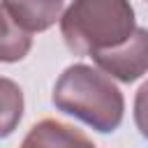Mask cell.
I'll return each mask as SVG.
<instances>
[{"mask_svg":"<svg viewBox=\"0 0 148 148\" xmlns=\"http://www.w3.org/2000/svg\"><path fill=\"white\" fill-rule=\"evenodd\" d=\"M9 16L28 32L49 30L62 14L65 0H2Z\"/></svg>","mask_w":148,"mask_h":148,"instance_id":"5b68a950","label":"cell"},{"mask_svg":"<svg viewBox=\"0 0 148 148\" xmlns=\"http://www.w3.org/2000/svg\"><path fill=\"white\" fill-rule=\"evenodd\" d=\"M23 118V90L12 79L0 76V139L9 136Z\"/></svg>","mask_w":148,"mask_h":148,"instance_id":"52a82bcc","label":"cell"},{"mask_svg":"<svg viewBox=\"0 0 148 148\" xmlns=\"http://www.w3.org/2000/svg\"><path fill=\"white\" fill-rule=\"evenodd\" d=\"M32 46V32L21 28L0 5V62H18Z\"/></svg>","mask_w":148,"mask_h":148,"instance_id":"8992f818","label":"cell"},{"mask_svg":"<svg viewBox=\"0 0 148 148\" xmlns=\"http://www.w3.org/2000/svg\"><path fill=\"white\" fill-rule=\"evenodd\" d=\"M134 123L143 139H148V81L136 90L134 97Z\"/></svg>","mask_w":148,"mask_h":148,"instance_id":"ba28073f","label":"cell"},{"mask_svg":"<svg viewBox=\"0 0 148 148\" xmlns=\"http://www.w3.org/2000/svg\"><path fill=\"white\" fill-rule=\"evenodd\" d=\"M53 104L67 116L79 118L92 130L116 132L125 116L120 88L99 67L69 65L53 86Z\"/></svg>","mask_w":148,"mask_h":148,"instance_id":"6da1fadb","label":"cell"},{"mask_svg":"<svg viewBox=\"0 0 148 148\" xmlns=\"http://www.w3.org/2000/svg\"><path fill=\"white\" fill-rule=\"evenodd\" d=\"M21 148H97V146L81 130L53 118H44L30 127Z\"/></svg>","mask_w":148,"mask_h":148,"instance_id":"277c9868","label":"cell"},{"mask_svg":"<svg viewBox=\"0 0 148 148\" xmlns=\"http://www.w3.org/2000/svg\"><path fill=\"white\" fill-rule=\"evenodd\" d=\"M95 65L123 83H132L148 72V30L134 28V32L118 46L95 53Z\"/></svg>","mask_w":148,"mask_h":148,"instance_id":"3957f363","label":"cell"},{"mask_svg":"<svg viewBox=\"0 0 148 148\" xmlns=\"http://www.w3.org/2000/svg\"><path fill=\"white\" fill-rule=\"evenodd\" d=\"M134 28L130 0H74L60 16V32L69 51L90 58L123 44Z\"/></svg>","mask_w":148,"mask_h":148,"instance_id":"7a4b0ae2","label":"cell"}]
</instances>
